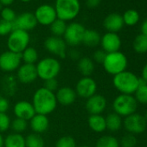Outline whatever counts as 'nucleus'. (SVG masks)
Listing matches in <instances>:
<instances>
[{
	"label": "nucleus",
	"instance_id": "f257e3e1",
	"mask_svg": "<svg viewBox=\"0 0 147 147\" xmlns=\"http://www.w3.org/2000/svg\"><path fill=\"white\" fill-rule=\"evenodd\" d=\"M32 105L36 113L48 115L55 111L57 106L55 94L47 90L46 88H40L33 94Z\"/></svg>",
	"mask_w": 147,
	"mask_h": 147
},
{
	"label": "nucleus",
	"instance_id": "f03ea898",
	"mask_svg": "<svg viewBox=\"0 0 147 147\" xmlns=\"http://www.w3.org/2000/svg\"><path fill=\"white\" fill-rule=\"evenodd\" d=\"M113 84L122 94H134L140 84V77L130 71H124L113 76Z\"/></svg>",
	"mask_w": 147,
	"mask_h": 147
},
{
	"label": "nucleus",
	"instance_id": "7ed1b4c3",
	"mask_svg": "<svg viewBox=\"0 0 147 147\" xmlns=\"http://www.w3.org/2000/svg\"><path fill=\"white\" fill-rule=\"evenodd\" d=\"M57 18L62 21H71L80 13L81 4L79 0H55L54 6Z\"/></svg>",
	"mask_w": 147,
	"mask_h": 147
},
{
	"label": "nucleus",
	"instance_id": "20e7f679",
	"mask_svg": "<svg viewBox=\"0 0 147 147\" xmlns=\"http://www.w3.org/2000/svg\"><path fill=\"white\" fill-rule=\"evenodd\" d=\"M102 65L107 73L114 76L126 70L128 60L124 53L117 51L107 54V56Z\"/></svg>",
	"mask_w": 147,
	"mask_h": 147
},
{
	"label": "nucleus",
	"instance_id": "39448f33",
	"mask_svg": "<svg viewBox=\"0 0 147 147\" xmlns=\"http://www.w3.org/2000/svg\"><path fill=\"white\" fill-rule=\"evenodd\" d=\"M37 76L42 81L56 78L61 71V63L55 57H45L36 66Z\"/></svg>",
	"mask_w": 147,
	"mask_h": 147
},
{
	"label": "nucleus",
	"instance_id": "423d86ee",
	"mask_svg": "<svg viewBox=\"0 0 147 147\" xmlns=\"http://www.w3.org/2000/svg\"><path fill=\"white\" fill-rule=\"evenodd\" d=\"M138 102L135 97L131 94L118 95L113 102V109L115 113L120 117H127L135 113L138 109Z\"/></svg>",
	"mask_w": 147,
	"mask_h": 147
},
{
	"label": "nucleus",
	"instance_id": "0eeeda50",
	"mask_svg": "<svg viewBox=\"0 0 147 147\" xmlns=\"http://www.w3.org/2000/svg\"><path fill=\"white\" fill-rule=\"evenodd\" d=\"M30 40V37L29 32L20 30H13L9 35L7 47L10 51L21 54L26 48L29 47Z\"/></svg>",
	"mask_w": 147,
	"mask_h": 147
},
{
	"label": "nucleus",
	"instance_id": "6e6552de",
	"mask_svg": "<svg viewBox=\"0 0 147 147\" xmlns=\"http://www.w3.org/2000/svg\"><path fill=\"white\" fill-rule=\"evenodd\" d=\"M86 28L80 23L74 22L67 25V29L63 35L64 41L67 45L76 47L82 43V39Z\"/></svg>",
	"mask_w": 147,
	"mask_h": 147
},
{
	"label": "nucleus",
	"instance_id": "1a4fd4ad",
	"mask_svg": "<svg viewBox=\"0 0 147 147\" xmlns=\"http://www.w3.org/2000/svg\"><path fill=\"white\" fill-rule=\"evenodd\" d=\"M123 126L128 133L136 136L144 132L147 127V121L143 115L135 113L125 118Z\"/></svg>",
	"mask_w": 147,
	"mask_h": 147
},
{
	"label": "nucleus",
	"instance_id": "9d476101",
	"mask_svg": "<svg viewBox=\"0 0 147 147\" xmlns=\"http://www.w3.org/2000/svg\"><path fill=\"white\" fill-rule=\"evenodd\" d=\"M21 54L7 50L0 55V69L4 72L11 73L18 70L21 66Z\"/></svg>",
	"mask_w": 147,
	"mask_h": 147
},
{
	"label": "nucleus",
	"instance_id": "9b49d317",
	"mask_svg": "<svg viewBox=\"0 0 147 147\" xmlns=\"http://www.w3.org/2000/svg\"><path fill=\"white\" fill-rule=\"evenodd\" d=\"M45 49L52 55L60 58L67 56V43L64 39L58 36H49L44 42Z\"/></svg>",
	"mask_w": 147,
	"mask_h": 147
},
{
	"label": "nucleus",
	"instance_id": "f8f14e48",
	"mask_svg": "<svg viewBox=\"0 0 147 147\" xmlns=\"http://www.w3.org/2000/svg\"><path fill=\"white\" fill-rule=\"evenodd\" d=\"M34 15L37 21V24L44 26H49L57 18L54 6L48 4H43L38 6Z\"/></svg>",
	"mask_w": 147,
	"mask_h": 147
},
{
	"label": "nucleus",
	"instance_id": "ddd939ff",
	"mask_svg": "<svg viewBox=\"0 0 147 147\" xmlns=\"http://www.w3.org/2000/svg\"><path fill=\"white\" fill-rule=\"evenodd\" d=\"M75 91L78 96L87 100L96 94L97 83L91 77H82L78 81Z\"/></svg>",
	"mask_w": 147,
	"mask_h": 147
},
{
	"label": "nucleus",
	"instance_id": "4468645a",
	"mask_svg": "<svg viewBox=\"0 0 147 147\" xmlns=\"http://www.w3.org/2000/svg\"><path fill=\"white\" fill-rule=\"evenodd\" d=\"M13 30H20L24 31H30L35 29L37 25V21L34 13L24 12L17 16L15 21L12 23Z\"/></svg>",
	"mask_w": 147,
	"mask_h": 147
},
{
	"label": "nucleus",
	"instance_id": "2eb2a0df",
	"mask_svg": "<svg viewBox=\"0 0 147 147\" xmlns=\"http://www.w3.org/2000/svg\"><path fill=\"white\" fill-rule=\"evenodd\" d=\"M102 49L107 53H113L119 51L122 42L119 36L117 33L107 32L101 36L100 43Z\"/></svg>",
	"mask_w": 147,
	"mask_h": 147
},
{
	"label": "nucleus",
	"instance_id": "dca6fc26",
	"mask_svg": "<svg viewBox=\"0 0 147 147\" xmlns=\"http://www.w3.org/2000/svg\"><path fill=\"white\" fill-rule=\"evenodd\" d=\"M107 101L105 96L101 94H94L90 98L87 99L86 109L90 113V115L101 114L107 108Z\"/></svg>",
	"mask_w": 147,
	"mask_h": 147
},
{
	"label": "nucleus",
	"instance_id": "f3484780",
	"mask_svg": "<svg viewBox=\"0 0 147 147\" xmlns=\"http://www.w3.org/2000/svg\"><path fill=\"white\" fill-rule=\"evenodd\" d=\"M17 77L19 82L23 84L32 83L38 78L36 67L35 64H27L24 63L17 70Z\"/></svg>",
	"mask_w": 147,
	"mask_h": 147
},
{
	"label": "nucleus",
	"instance_id": "a211bd4d",
	"mask_svg": "<svg viewBox=\"0 0 147 147\" xmlns=\"http://www.w3.org/2000/svg\"><path fill=\"white\" fill-rule=\"evenodd\" d=\"M16 118L23 119L24 120H30L36 114V111L31 102L27 100H20L17 102L13 109Z\"/></svg>",
	"mask_w": 147,
	"mask_h": 147
},
{
	"label": "nucleus",
	"instance_id": "6ab92c4d",
	"mask_svg": "<svg viewBox=\"0 0 147 147\" xmlns=\"http://www.w3.org/2000/svg\"><path fill=\"white\" fill-rule=\"evenodd\" d=\"M55 97L57 103L61 104V106L67 107L76 101L77 94L75 89L69 87H62L61 88H58L55 94Z\"/></svg>",
	"mask_w": 147,
	"mask_h": 147
},
{
	"label": "nucleus",
	"instance_id": "aec40b11",
	"mask_svg": "<svg viewBox=\"0 0 147 147\" xmlns=\"http://www.w3.org/2000/svg\"><path fill=\"white\" fill-rule=\"evenodd\" d=\"M124 25L122 16L118 13H111L107 15L103 21V26L107 32L117 33L122 30Z\"/></svg>",
	"mask_w": 147,
	"mask_h": 147
},
{
	"label": "nucleus",
	"instance_id": "412c9836",
	"mask_svg": "<svg viewBox=\"0 0 147 147\" xmlns=\"http://www.w3.org/2000/svg\"><path fill=\"white\" fill-rule=\"evenodd\" d=\"M30 125L35 133L40 134L48 130L49 126V120L47 115L36 113L30 120Z\"/></svg>",
	"mask_w": 147,
	"mask_h": 147
},
{
	"label": "nucleus",
	"instance_id": "4be33fe9",
	"mask_svg": "<svg viewBox=\"0 0 147 147\" xmlns=\"http://www.w3.org/2000/svg\"><path fill=\"white\" fill-rule=\"evenodd\" d=\"M77 67L83 77H90L95 68L94 61L88 56L81 57L78 60Z\"/></svg>",
	"mask_w": 147,
	"mask_h": 147
},
{
	"label": "nucleus",
	"instance_id": "5701e85b",
	"mask_svg": "<svg viewBox=\"0 0 147 147\" xmlns=\"http://www.w3.org/2000/svg\"><path fill=\"white\" fill-rule=\"evenodd\" d=\"M101 36L100 33L92 29H86L82 39V43L89 48H94L100 43Z\"/></svg>",
	"mask_w": 147,
	"mask_h": 147
},
{
	"label": "nucleus",
	"instance_id": "b1692460",
	"mask_svg": "<svg viewBox=\"0 0 147 147\" xmlns=\"http://www.w3.org/2000/svg\"><path fill=\"white\" fill-rule=\"evenodd\" d=\"M88 124L90 129L95 132H103L107 130L106 119L101 114L90 115L88 119Z\"/></svg>",
	"mask_w": 147,
	"mask_h": 147
},
{
	"label": "nucleus",
	"instance_id": "393cba45",
	"mask_svg": "<svg viewBox=\"0 0 147 147\" xmlns=\"http://www.w3.org/2000/svg\"><path fill=\"white\" fill-rule=\"evenodd\" d=\"M105 119H106L107 129L111 131H117L123 125L122 117H120L119 115H118L115 113H109Z\"/></svg>",
	"mask_w": 147,
	"mask_h": 147
},
{
	"label": "nucleus",
	"instance_id": "a878e982",
	"mask_svg": "<svg viewBox=\"0 0 147 147\" xmlns=\"http://www.w3.org/2000/svg\"><path fill=\"white\" fill-rule=\"evenodd\" d=\"M5 147H26L25 138L20 133L9 134L5 138Z\"/></svg>",
	"mask_w": 147,
	"mask_h": 147
},
{
	"label": "nucleus",
	"instance_id": "bb28decb",
	"mask_svg": "<svg viewBox=\"0 0 147 147\" xmlns=\"http://www.w3.org/2000/svg\"><path fill=\"white\" fill-rule=\"evenodd\" d=\"M132 49L137 54H146L147 53V36L139 34L132 42Z\"/></svg>",
	"mask_w": 147,
	"mask_h": 147
},
{
	"label": "nucleus",
	"instance_id": "cd10ccee",
	"mask_svg": "<svg viewBox=\"0 0 147 147\" xmlns=\"http://www.w3.org/2000/svg\"><path fill=\"white\" fill-rule=\"evenodd\" d=\"M123 18V22L125 25L132 27L134 25H136L140 18V16L138 14V12L136 10L133 9H129L127 11H125L122 16Z\"/></svg>",
	"mask_w": 147,
	"mask_h": 147
},
{
	"label": "nucleus",
	"instance_id": "c85d7f7f",
	"mask_svg": "<svg viewBox=\"0 0 147 147\" xmlns=\"http://www.w3.org/2000/svg\"><path fill=\"white\" fill-rule=\"evenodd\" d=\"M95 147H120L119 141L112 135L101 136L96 142Z\"/></svg>",
	"mask_w": 147,
	"mask_h": 147
},
{
	"label": "nucleus",
	"instance_id": "c756f323",
	"mask_svg": "<svg viewBox=\"0 0 147 147\" xmlns=\"http://www.w3.org/2000/svg\"><path fill=\"white\" fill-rule=\"evenodd\" d=\"M22 61L27 64H35L38 60V53L36 49L33 47L26 48L22 53Z\"/></svg>",
	"mask_w": 147,
	"mask_h": 147
},
{
	"label": "nucleus",
	"instance_id": "7c9ffc66",
	"mask_svg": "<svg viewBox=\"0 0 147 147\" xmlns=\"http://www.w3.org/2000/svg\"><path fill=\"white\" fill-rule=\"evenodd\" d=\"M134 97L138 103L147 105V84L140 78V84L134 93Z\"/></svg>",
	"mask_w": 147,
	"mask_h": 147
},
{
	"label": "nucleus",
	"instance_id": "2f4dec72",
	"mask_svg": "<svg viewBox=\"0 0 147 147\" xmlns=\"http://www.w3.org/2000/svg\"><path fill=\"white\" fill-rule=\"evenodd\" d=\"M67 24L65 21H62L59 18H56L49 26H50V30L51 33L53 34L54 36H58V37H61L64 33L65 30L67 29Z\"/></svg>",
	"mask_w": 147,
	"mask_h": 147
},
{
	"label": "nucleus",
	"instance_id": "473e14b6",
	"mask_svg": "<svg viewBox=\"0 0 147 147\" xmlns=\"http://www.w3.org/2000/svg\"><path fill=\"white\" fill-rule=\"evenodd\" d=\"M26 147H44L45 143L40 134L30 133L25 138Z\"/></svg>",
	"mask_w": 147,
	"mask_h": 147
},
{
	"label": "nucleus",
	"instance_id": "72a5a7b5",
	"mask_svg": "<svg viewBox=\"0 0 147 147\" xmlns=\"http://www.w3.org/2000/svg\"><path fill=\"white\" fill-rule=\"evenodd\" d=\"M28 127V122L27 120H24L23 119L16 118L11 122V128L12 129L15 133H20L24 131Z\"/></svg>",
	"mask_w": 147,
	"mask_h": 147
},
{
	"label": "nucleus",
	"instance_id": "f704fd0d",
	"mask_svg": "<svg viewBox=\"0 0 147 147\" xmlns=\"http://www.w3.org/2000/svg\"><path fill=\"white\" fill-rule=\"evenodd\" d=\"M55 147H77V146H76V142L73 137L63 136L56 141Z\"/></svg>",
	"mask_w": 147,
	"mask_h": 147
},
{
	"label": "nucleus",
	"instance_id": "c9c22d12",
	"mask_svg": "<svg viewBox=\"0 0 147 147\" xmlns=\"http://www.w3.org/2000/svg\"><path fill=\"white\" fill-rule=\"evenodd\" d=\"M137 144H138V140L136 136L130 133L125 135L119 142L120 147H135Z\"/></svg>",
	"mask_w": 147,
	"mask_h": 147
},
{
	"label": "nucleus",
	"instance_id": "e433bc0d",
	"mask_svg": "<svg viewBox=\"0 0 147 147\" xmlns=\"http://www.w3.org/2000/svg\"><path fill=\"white\" fill-rule=\"evenodd\" d=\"M1 13V19L10 22V23H13L17 18V15L14 11L13 9H11V7H5L2 9V11H0Z\"/></svg>",
	"mask_w": 147,
	"mask_h": 147
},
{
	"label": "nucleus",
	"instance_id": "4c0bfd02",
	"mask_svg": "<svg viewBox=\"0 0 147 147\" xmlns=\"http://www.w3.org/2000/svg\"><path fill=\"white\" fill-rule=\"evenodd\" d=\"M11 118L7 113H0V133L6 131L11 127Z\"/></svg>",
	"mask_w": 147,
	"mask_h": 147
},
{
	"label": "nucleus",
	"instance_id": "58836bf2",
	"mask_svg": "<svg viewBox=\"0 0 147 147\" xmlns=\"http://www.w3.org/2000/svg\"><path fill=\"white\" fill-rule=\"evenodd\" d=\"M12 30H13L12 23L0 19V36H5L10 35L12 32Z\"/></svg>",
	"mask_w": 147,
	"mask_h": 147
},
{
	"label": "nucleus",
	"instance_id": "ea45409f",
	"mask_svg": "<svg viewBox=\"0 0 147 147\" xmlns=\"http://www.w3.org/2000/svg\"><path fill=\"white\" fill-rule=\"evenodd\" d=\"M58 86H59L58 81L56 80V78H54V79H49V80L44 81L43 88L50 92L55 93L58 90Z\"/></svg>",
	"mask_w": 147,
	"mask_h": 147
},
{
	"label": "nucleus",
	"instance_id": "a19ab883",
	"mask_svg": "<svg viewBox=\"0 0 147 147\" xmlns=\"http://www.w3.org/2000/svg\"><path fill=\"white\" fill-rule=\"evenodd\" d=\"M107 56V53L103 49H98L96 50L94 55H93V61H95L96 63L102 64L105 61V58Z\"/></svg>",
	"mask_w": 147,
	"mask_h": 147
},
{
	"label": "nucleus",
	"instance_id": "79ce46f5",
	"mask_svg": "<svg viewBox=\"0 0 147 147\" xmlns=\"http://www.w3.org/2000/svg\"><path fill=\"white\" fill-rule=\"evenodd\" d=\"M10 107V102L7 98L0 95V113H6Z\"/></svg>",
	"mask_w": 147,
	"mask_h": 147
},
{
	"label": "nucleus",
	"instance_id": "37998d69",
	"mask_svg": "<svg viewBox=\"0 0 147 147\" xmlns=\"http://www.w3.org/2000/svg\"><path fill=\"white\" fill-rule=\"evenodd\" d=\"M101 3V0H86V5L88 8L94 9L98 7Z\"/></svg>",
	"mask_w": 147,
	"mask_h": 147
},
{
	"label": "nucleus",
	"instance_id": "c03bdc74",
	"mask_svg": "<svg viewBox=\"0 0 147 147\" xmlns=\"http://www.w3.org/2000/svg\"><path fill=\"white\" fill-rule=\"evenodd\" d=\"M68 55H69V56L72 58V59H74V60H79L80 58H81V54H80V52L78 51V50H76V49H71L69 52H68Z\"/></svg>",
	"mask_w": 147,
	"mask_h": 147
},
{
	"label": "nucleus",
	"instance_id": "a18cd8bd",
	"mask_svg": "<svg viewBox=\"0 0 147 147\" xmlns=\"http://www.w3.org/2000/svg\"><path fill=\"white\" fill-rule=\"evenodd\" d=\"M144 82H145L147 84V62L144 64V66L142 68V72H141V77H140Z\"/></svg>",
	"mask_w": 147,
	"mask_h": 147
},
{
	"label": "nucleus",
	"instance_id": "49530a36",
	"mask_svg": "<svg viewBox=\"0 0 147 147\" xmlns=\"http://www.w3.org/2000/svg\"><path fill=\"white\" fill-rule=\"evenodd\" d=\"M140 31H141V33H140V34H142V35H144V36H147V18H146V19H144V20L143 21V23L141 24V26H140Z\"/></svg>",
	"mask_w": 147,
	"mask_h": 147
},
{
	"label": "nucleus",
	"instance_id": "de8ad7c7",
	"mask_svg": "<svg viewBox=\"0 0 147 147\" xmlns=\"http://www.w3.org/2000/svg\"><path fill=\"white\" fill-rule=\"evenodd\" d=\"M14 1L15 0H0V4L2 5V6L10 7L14 3Z\"/></svg>",
	"mask_w": 147,
	"mask_h": 147
},
{
	"label": "nucleus",
	"instance_id": "09e8293b",
	"mask_svg": "<svg viewBox=\"0 0 147 147\" xmlns=\"http://www.w3.org/2000/svg\"><path fill=\"white\" fill-rule=\"evenodd\" d=\"M4 143H5V138L2 136V134L0 133V147H4Z\"/></svg>",
	"mask_w": 147,
	"mask_h": 147
},
{
	"label": "nucleus",
	"instance_id": "8fccbe9b",
	"mask_svg": "<svg viewBox=\"0 0 147 147\" xmlns=\"http://www.w3.org/2000/svg\"><path fill=\"white\" fill-rule=\"evenodd\" d=\"M20 1H22L23 3H29L31 1V0H20Z\"/></svg>",
	"mask_w": 147,
	"mask_h": 147
},
{
	"label": "nucleus",
	"instance_id": "3c124183",
	"mask_svg": "<svg viewBox=\"0 0 147 147\" xmlns=\"http://www.w3.org/2000/svg\"><path fill=\"white\" fill-rule=\"evenodd\" d=\"M144 117L145 120L147 121V111H146V113H145V114H144Z\"/></svg>",
	"mask_w": 147,
	"mask_h": 147
},
{
	"label": "nucleus",
	"instance_id": "603ef678",
	"mask_svg": "<svg viewBox=\"0 0 147 147\" xmlns=\"http://www.w3.org/2000/svg\"><path fill=\"white\" fill-rule=\"evenodd\" d=\"M78 147H90L88 145H81V146H78Z\"/></svg>",
	"mask_w": 147,
	"mask_h": 147
},
{
	"label": "nucleus",
	"instance_id": "864d4df0",
	"mask_svg": "<svg viewBox=\"0 0 147 147\" xmlns=\"http://www.w3.org/2000/svg\"><path fill=\"white\" fill-rule=\"evenodd\" d=\"M2 9H3V6H2V5H1V4H0V11H2Z\"/></svg>",
	"mask_w": 147,
	"mask_h": 147
}]
</instances>
